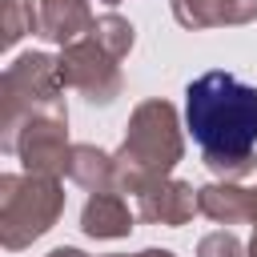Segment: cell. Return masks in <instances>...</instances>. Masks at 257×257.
Instances as JSON below:
<instances>
[{"mask_svg": "<svg viewBox=\"0 0 257 257\" xmlns=\"http://www.w3.org/2000/svg\"><path fill=\"white\" fill-rule=\"evenodd\" d=\"M185 128L213 161H245L257 145V88L233 72H205L185 88Z\"/></svg>", "mask_w": 257, "mask_h": 257, "instance_id": "obj_1", "label": "cell"}]
</instances>
